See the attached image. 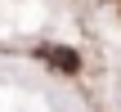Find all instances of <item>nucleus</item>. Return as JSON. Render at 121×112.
Instances as JSON below:
<instances>
[{"instance_id": "nucleus-1", "label": "nucleus", "mask_w": 121, "mask_h": 112, "mask_svg": "<svg viewBox=\"0 0 121 112\" xmlns=\"http://www.w3.org/2000/svg\"><path fill=\"white\" fill-rule=\"evenodd\" d=\"M40 58H49L58 72H76V67H81V54H76V49H63V45H45Z\"/></svg>"}]
</instances>
